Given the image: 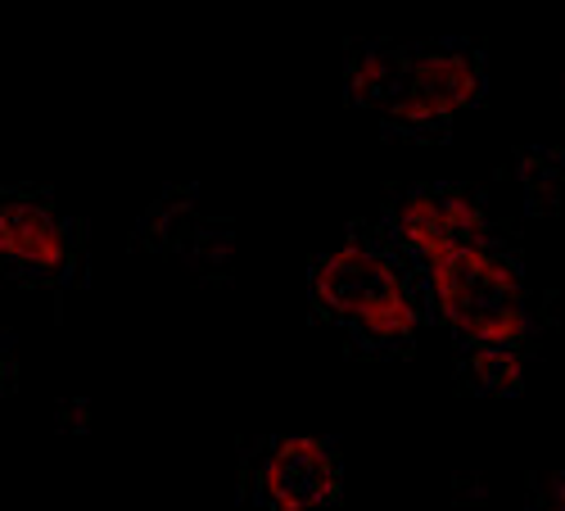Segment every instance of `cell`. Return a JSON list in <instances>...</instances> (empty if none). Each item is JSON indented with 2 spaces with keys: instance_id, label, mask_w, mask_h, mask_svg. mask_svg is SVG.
I'll use <instances>...</instances> for the list:
<instances>
[{
  "instance_id": "4",
  "label": "cell",
  "mask_w": 565,
  "mask_h": 511,
  "mask_svg": "<svg viewBox=\"0 0 565 511\" xmlns=\"http://www.w3.org/2000/svg\"><path fill=\"white\" fill-rule=\"evenodd\" d=\"M398 245L420 258V267H435L470 245H489L484 209L461 191H416L394 213Z\"/></svg>"
},
{
  "instance_id": "3",
  "label": "cell",
  "mask_w": 565,
  "mask_h": 511,
  "mask_svg": "<svg viewBox=\"0 0 565 511\" xmlns=\"http://www.w3.org/2000/svg\"><path fill=\"white\" fill-rule=\"evenodd\" d=\"M426 286L439 317L470 349H515L530 331L525 281L493 245H470L426 267Z\"/></svg>"
},
{
  "instance_id": "5",
  "label": "cell",
  "mask_w": 565,
  "mask_h": 511,
  "mask_svg": "<svg viewBox=\"0 0 565 511\" xmlns=\"http://www.w3.org/2000/svg\"><path fill=\"white\" fill-rule=\"evenodd\" d=\"M340 489V461L312 435L280 439L258 467V498L267 511H317Z\"/></svg>"
},
{
  "instance_id": "7",
  "label": "cell",
  "mask_w": 565,
  "mask_h": 511,
  "mask_svg": "<svg viewBox=\"0 0 565 511\" xmlns=\"http://www.w3.org/2000/svg\"><path fill=\"white\" fill-rule=\"evenodd\" d=\"M470 381L484 394H515L521 390V358L515 349H476L470 353Z\"/></svg>"
},
{
  "instance_id": "2",
  "label": "cell",
  "mask_w": 565,
  "mask_h": 511,
  "mask_svg": "<svg viewBox=\"0 0 565 511\" xmlns=\"http://www.w3.org/2000/svg\"><path fill=\"white\" fill-rule=\"evenodd\" d=\"M312 299L331 321L371 344H403L420 321L407 272L385 249L362 241L321 254L312 267Z\"/></svg>"
},
{
  "instance_id": "1",
  "label": "cell",
  "mask_w": 565,
  "mask_h": 511,
  "mask_svg": "<svg viewBox=\"0 0 565 511\" xmlns=\"http://www.w3.org/2000/svg\"><path fill=\"white\" fill-rule=\"evenodd\" d=\"M358 105L381 109L398 131H439L484 91V64L466 45L426 51H362L349 68Z\"/></svg>"
},
{
  "instance_id": "8",
  "label": "cell",
  "mask_w": 565,
  "mask_h": 511,
  "mask_svg": "<svg viewBox=\"0 0 565 511\" xmlns=\"http://www.w3.org/2000/svg\"><path fill=\"white\" fill-rule=\"evenodd\" d=\"M0 366H6V362H0Z\"/></svg>"
},
{
  "instance_id": "6",
  "label": "cell",
  "mask_w": 565,
  "mask_h": 511,
  "mask_svg": "<svg viewBox=\"0 0 565 511\" xmlns=\"http://www.w3.org/2000/svg\"><path fill=\"white\" fill-rule=\"evenodd\" d=\"M73 258L68 226L41 200H6L0 204V263L32 276H60Z\"/></svg>"
}]
</instances>
